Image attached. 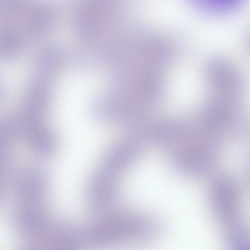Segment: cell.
I'll list each match as a JSON object with an SVG mask.
<instances>
[{
    "label": "cell",
    "instance_id": "obj_5",
    "mask_svg": "<svg viewBox=\"0 0 250 250\" xmlns=\"http://www.w3.org/2000/svg\"><path fill=\"white\" fill-rule=\"evenodd\" d=\"M27 136L31 148L36 155L46 157L54 152L55 140L48 131L39 127L31 131Z\"/></svg>",
    "mask_w": 250,
    "mask_h": 250
},
{
    "label": "cell",
    "instance_id": "obj_7",
    "mask_svg": "<svg viewBox=\"0 0 250 250\" xmlns=\"http://www.w3.org/2000/svg\"><path fill=\"white\" fill-rule=\"evenodd\" d=\"M200 10L210 13H223L236 8L242 0H190Z\"/></svg>",
    "mask_w": 250,
    "mask_h": 250
},
{
    "label": "cell",
    "instance_id": "obj_1",
    "mask_svg": "<svg viewBox=\"0 0 250 250\" xmlns=\"http://www.w3.org/2000/svg\"><path fill=\"white\" fill-rule=\"evenodd\" d=\"M151 222L143 217L124 215L96 224L87 234L88 240L94 244H108L146 237L152 230Z\"/></svg>",
    "mask_w": 250,
    "mask_h": 250
},
{
    "label": "cell",
    "instance_id": "obj_8",
    "mask_svg": "<svg viewBox=\"0 0 250 250\" xmlns=\"http://www.w3.org/2000/svg\"><path fill=\"white\" fill-rule=\"evenodd\" d=\"M20 47V39L15 32L8 30L0 32V57L7 58L15 55Z\"/></svg>",
    "mask_w": 250,
    "mask_h": 250
},
{
    "label": "cell",
    "instance_id": "obj_9",
    "mask_svg": "<svg viewBox=\"0 0 250 250\" xmlns=\"http://www.w3.org/2000/svg\"><path fill=\"white\" fill-rule=\"evenodd\" d=\"M10 162V160L8 158L0 155V200L2 195L5 176Z\"/></svg>",
    "mask_w": 250,
    "mask_h": 250
},
{
    "label": "cell",
    "instance_id": "obj_2",
    "mask_svg": "<svg viewBox=\"0 0 250 250\" xmlns=\"http://www.w3.org/2000/svg\"><path fill=\"white\" fill-rule=\"evenodd\" d=\"M130 164L123 153L112 149L108 152L89 186L88 199L92 207L101 209L112 202L118 177Z\"/></svg>",
    "mask_w": 250,
    "mask_h": 250
},
{
    "label": "cell",
    "instance_id": "obj_10",
    "mask_svg": "<svg viewBox=\"0 0 250 250\" xmlns=\"http://www.w3.org/2000/svg\"><path fill=\"white\" fill-rule=\"evenodd\" d=\"M4 91V88L2 84L0 82V98L3 95Z\"/></svg>",
    "mask_w": 250,
    "mask_h": 250
},
{
    "label": "cell",
    "instance_id": "obj_6",
    "mask_svg": "<svg viewBox=\"0 0 250 250\" xmlns=\"http://www.w3.org/2000/svg\"><path fill=\"white\" fill-rule=\"evenodd\" d=\"M31 16V28L36 34H41L48 30L53 20L52 10L44 6L36 8Z\"/></svg>",
    "mask_w": 250,
    "mask_h": 250
},
{
    "label": "cell",
    "instance_id": "obj_4",
    "mask_svg": "<svg viewBox=\"0 0 250 250\" xmlns=\"http://www.w3.org/2000/svg\"><path fill=\"white\" fill-rule=\"evenodd\" d=\"M235 186L230 180L217 179L213 187L212 199L215 210L227 223L235 221L239 215V205Z\"/></svg>",
    "mask_w": 250,
    "mask_h": 250
},
{
    "label": "cell",
    "instance_id": "obj_3",
    "mask_svg": "<svg viewBox=\"0 0 250 250\" xmlns=\"http://www.w3.org/2000/svg\"><path fill=\"white\" fill-rule=\"evenodd\" d=\"M15 189L20 206H44L47 183L38 169L27 167L21 170L16 177Z\"/></svg>",
    "mask_w": 250,
    "mask_h": 250
}]
</instances>
